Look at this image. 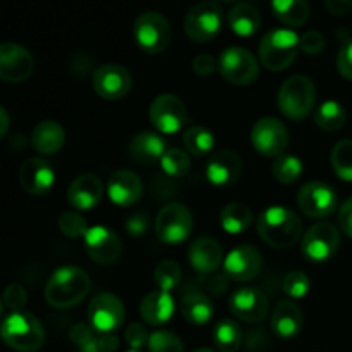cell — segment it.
<instances>
[{
	"label": "cell",
	"mask_w": 352,
	"mask_h": 352,
	"mask_svg": "<svg viewBox=\"0 0 352 352\" xmlns=\"http://www.w3.org/2000/svg\"><path fill=\"white\" fill-rule=\"evenodd\" d=\"M91 282L88 274L78 267H60L52 274L45 287L47 302L54 308L67 309L79 305L88 296Z\"/></svg>",
	"instance_id": "1"
},
{
	"label": "cell",
	"mask_w": 352,
	"mask_h": 352,
	"mask_svg": "<svg viewBox=\"0 0 352 352\" xmlns=\"http://www.w3.org/2000/svg\"><path fill=\"white\" fill-rule=\"evenodd\" d=\"M256 229L268 246L285 250L294 246L299 241L302 223L292 210L284 206H270L258 217Z\"/></svg>",
	"instance_id": "2"
},
{
	"label": "cell",
	"mask_w": 352,
	"mask_h": 352,
	"mask_svg": "<svg viewBox=\"0 0 352 352\" xmlns=\"http://www.w3.org/2000/svg\"><path fill=\"white\" fill-rule=\"evenodd\" d=\"M301 36L294 30L278 28L268 31L258 47L260 60L268 71H284L294 62L301 50Z\"/></svg>",
	"instance_id": "3"
},
{
	"label": "cell",
	"mask_w": 352,
	"mask_h": 352,
	"mask_svg": "<svg viewBox=\"0 0 352 352\" xmlns=\"http://www.w3.org/2000/svg\"><path fill=\"white\" fill-rule=\"evenodd\" d=\"M0 333L10 349L19 352H34L45 342L43 325L31 313H10L3 318Z\"/></svg>",
	"instance_id": "4"
},
{
	"label": "cell",
	"mask_w": 352,
	"mask_h": 352,
	"mask_svg": "<svg viewBox=\"0 0 352 352\" xmlns=\"http://www.w3.org/2000/svg\"><path fill=\"white\" fill-rule=\"evenodd\" d=\"M316 100L315 82L308 76H292L278 91V109L287 119L302 120L311 113Z\"/></svg>",
	"instance_id": "5"
},
{
	"label": "cell",
	"mask_w": 352,
	"mask_h": 352,
	"mask_svg": "<svg viewBox=\"0 0 352 352\" xmlns=\"http://www.w3.org/2000/svg\"><path fill=\"white\" fill-rule=\"evenodd\" d=\"M134 40L146 54H162L170 45L172 28L167 17L155 10L140 14L134 21Z\"/></svg>",
	"instance_id": "6"
},
{
	"label": "cell",
	"mask_w": 352,
	"mask_h": 352,
	"mask_svg": "<svg viewBox=\"0 0 352 352\" xmlns=\"http://www.w3.org/2000/svg\"><path fill=\"white\" fill-rule=\"evenodd\" d=\"M223 10L220 3L212 2H199L188 10L184 19L186 34L192 41L198 43H206L213 40L222 30Z\"/></svg>",
	"instance_id": "7"
},
{
	"label": "cell",
	"mask_w": 352,
	"mask_h": 352,
	"mask_svg": "<svg viewBox=\"0 0 352 352\" xmlns=\"http://www.w3.org/2000/svg\"><path fill=\"white\" fill-rule=\"evenodd\" d=\"M155 232L162 243H184L192 232V215L188 206L182 203L165 205L155 220Z\"/></svg>",
	"instance_id": "8"
},
{
	"label": "cell",
	"mask_w": 352,
	"mask_h": 352,
	"mask_svg": "<svg viewBox=\"0 0 352 352\" xmlns=\"http://www.w3.org/2000/svg\"><path fill=\"white\" fill-rule=\"evenodd\" d=\"M219 71L230 85L248 86L258 78L260 64L248 48L230 47L219 57Z\"/></svg>",
	"instance_id": "9"
},
{
	"label": "cell",
	"mask_w": 352,
	"mask_h": 352,
	"mask_svg": "<svg viewBox=\"0 0 352 352\" xmlns=\"http://www.w3.org/2000/svg\"><path fill=\"white\" fill-rule=\"evenodd\" d=\"M124 318H126V308L116 294L102 292V294L95 296L93 301L89 302V325L100 336L116 332L124 323Z\"/></svg>",
	"instance_id": "10"
},
{
	"label": "cell",
	"mask_w": 352,
	"mask_h": 352,
	"mask_svg": "<svg viewBox=\"0 0 352 352\" xmlns=\"http://www.w3.org/2000/svg\"><path fill=\"white\" fill-rule=\"evenodd\" d=\"M251 143L260 155L278 158L284 155L289 144V131L282 120L275 117H263L253 126Z\"/></svg>",
	"instance_id": "11"
},
{
	"label": "cell",
	"mask_w": 352,
	"mask_h": 352,
	"mask_svg": "<svg viewBox=\"0 0 352 352\" xmlns=\"http://www.w3.org/2000/svg\"><path fill=\"white\" fill-rule=\"evenodd\" d=\"M339 244V229L330 222H318L302 237V254L313 263H323L337 253Z\"/></svg>",
	"instance_id": "12"
},
{
	"label": "cell",
	"mask_w": 352,
	"mask_h": 352,
	"mask_svg": "<svg viewBox=\"0 0 352 352\" xmlns=\"http://www.w3.org/2000/svg\"><path fill=\"white\" fill-rule=\"evenodd\" d=\"M150 120L162 134H175L184 127L188 120V110L179 96L164 93L151 102Z\"/></svg>",
	"instance_id": "13"
},
{
	"label": "cell",
	"mask_w": 352,
	"mask_h": 352,
	"mask_svg": "<svg viewBox=\"0 0 352 352\" xmlns=\"http://www.w3.org/2000/svg\"><path fill=\"white\" fill-rule=\"evenodd\" d=\"M298 205L311 219H327L336 212L337 195L327 182L311 181L299 189Z\"/></svg>",
	"instance_id": "14"
},
{
	"label": "cell",
	"mask_w": 352,
	"mask_h": 352,
	"mask_svg": "<svg viewBox=\"0 0 352 352\" xmlns=\"http://www.w3.org/2000/svg\"><path fill=\"white\" fill-rule=\"evenodd\" d=\"M33 55L23 45L3 41L0 45V78L6 82H23L33 74Z\"/></svg>",
	"instance_id": "15"
},
{
	"label": "cell",
	"mask_w": 352,
	"mask_h": 352,
	"mask_svg": "<svg viewBox=\"0 0 352 352\" xmlns=\"http://www.w3.org/2000/svg\"><path fill=\"white\" fill-rule=\"evenodd\" d=\"M133 88L131 72L124 65L103 64L93 72V89L103 100H120Z\"/></svg>",
	"instance_id": "16"
},
{
	"label": "cell",
	"mask_w": 352,
	"mask_h": 352,
	"mask_svg": "<svg viewBox=\"0 0 352 352\" xmlns=\"http://www.w3.org/2000/svg\"><path fill=\"white\" fill-rule=\"evenodd\" d=\"M85 246L89 258L98 265H112L122 254V244L112 229L103 226L89 227L85 236Z\"/></svg>",
	"instance_id": "17"
},
{
	"label": "cell",
	"mask_w": 352,
	"mask_h": 352,
	"mask_svg": "<svg viewBox=\"0 0 352 352\" xmlns=\"http://www.w3.org/2000/svg\"><path fill=\"white\" fill-rule=\"evenodd\" d=\"M263 265L260 251L253 246H237L223 260V275L236 282H250L258 277Z\"/></svg>",
	"instance_id": "18"
},
{
	"label": "cell",
	"mask_w": 352,
	"mask_h": 352,
	"mask_svg": "<svg viewBox=\"0 0 352 352\" xmlns=\"http://www.w3.org/2000/svg\"><path fill=\"white\" fill-rule=\"evenodd\" d=\"M230 313L237 320L246 323H258L267 316L268 299L260 289L241 287L230 296Z\"/></svg>",
	"instance_id": "19"
},
{
	"label": "cell",
	"mask_w": 352,
	"mask_h": 352,
	"mask_svg": "<svg viewBox=\"0 0 352 352\" xmlns=\"http://www.w3.org/2000/svg\"><path fill=\"white\" fill-rule=\"evenodd\" d=\"M241 172H243V162L239 155L232 150H219L210 155L205 168L206 179L213 186H220V188L237 182Z\"/></svg>",
	"instance_id": "20"
},
{
	"label": "cell",
	"mask_w": 352,
	"mask_h": 352,
	"mask_svg": "<svg viewBox=\"0 0 352 352\" xmlns=\"http://www.w3.org/2000/svg\"><path fill=\"white\" fill-rule=\"evenodd\" d=\"M19 182L30 195H45L54 188L55 172L43 158H28L19 168Z\"/></svg>",
	"instance_id": "21"
},
{
	"label": "cell",
	"mask_w": 352,
	"mask_h": 352,
	"mask_svg": "<svg viewBox=\"0 0 352 352\" xmlns=\"http://www.w3.org/2000/svg\"><path fill=\"white\" fill-rule=\"evenodd\" d=\"M107 195L117 206H133L143 195L141 179L131 170H117L110 175L107 184Z\"/></svg>",
	"instance_id": "22"
},
{
	"label": "cell",
	"mask_w": 352,
	"mask_h": 352,
	"mask_svg": "<svg viewBox=\"0 0 352 352\" xmlns=\"http://www.w3.org/2000/svg\"><path fill=\"white\" fill-rule=\"evenodd\" d=\"M103 182L95 174H82L71 182L67 189L69 205L76 210H91L102 201Z\"/></svg>",
	"instance_id": "23"
},
{
	"label": "cell",
	"mask_w": 352,
	"mask_h": 352,
	"mask_svg": "<svg viewBox=\"0 0 352 352\" xmlns=\"http://www.w3.org/2000/svg\"><path fill=\"white\" fill-rule=\"evenodd\" d=\"M188 258L191 267L201 275H212L219 270L222 260V248L212 237H198L192 241L188 251Z\"/></svg>",
	"instance_id": "24"
},
{
	"label": "cell",
	"mask_w": 352,
	"mask_h": 352,
	"mask_svg": "<svg viewBox=\"0 0 352 352\" xmlns=\"http://www.w3.org/2000/svg\"><path fill=\"white\" fill-rule=\"evenodd\" d=\"M174 298L170 296V292H164L160 289L144 296V299L140 305V313L143 316V320L148 325L153 327H160L170 322V318L174 316Z\"/></svg>",
	"instance_id": "25"
},
{
	"label": "cell",
	"mask_w": 352,
	"mask_h": 352,
	"mask_svg": "<svg viewBox=\"0 0 352 352\" xmlns=\"http://www.w3.org/2000/svg\"><path fill=\"white\" fill-rule=\"evenodd\" d=\"M305 325L302 311L292 301H280L272 315V329L282 339H292L298 336Z\"/></svg>",
	"instance_id": "26"
},
{
	"label": "cell",
	"mask_w": 352,
	"mask_h": 352,
	"mask_svg": "<svg viewBox=\"0 0 352 352\" xmlns=\"http://www.w3.org/2000/svg\"><path fill=\"white\" fill-rule=\"evenodd\" d=\"M65 143V131L55 120H43L31 133V144L41 155H54Z\"/></svg>",
	"instance_id": "27"
},
{
	"label": "cell",
	"mask_w": 352,
	"mask_h": 352,
	"mask_svg": "<svg viewBox=\"0 0 352 352\" xmlns=\"http://www.w3.org/2000/svg\"><path fill=\"white\" fill-rule=\"evenodd\" d=\"M165 148H167V144L160 134L140 133L131 141L129 153L140 164L150 165L162 160V157L165 155Z\"/></svg>",
	"instance_id": "28"
},
{
	"label": "cell",
	"mask_w": 352,
	"mask_h": 352,
	"mask_svg": "<svg viewBox=\"0 0 352 352\" xmlns=\"http://www.w3.org/2000/svg\"><path fill=\"white\" fill-rule=\"evenodd\" d=\"M181 313L189 323L205 325L215 315V306L212 299L199 291H189L182 296Z\"/></svg>",
	"instance_id": "29"
},
{
	"label": "cell",
	"mask_w": 352,
	"mask_h": 352,
	"mask_svg": "<svg viewBox=\"0 0 352 352\" xmlns=\"http://www.w3.org/2000/svg\"><path fill=\"white\" fill-rule=\"evenodd\" d=\"M229 26L239 36H253L261 26V16L253 3L239 2L229 10Z\"/></svg>",
	"instance_id": "30"
},
{
	"label": "cell",
	"mask_w": 352,
	"mask_h": 352,
	"mask_svg": "<svg viewBox=\"0 0 352 352\" xmlns=\"http://www.w3.org/2000/svg\"><path fill=\"white\" fill-rule=\"evenodd\" d=\"M272 10L277 19L289 28H299L308 23L309 6L305 0H274Z\"/></svg>",
	"instance_id": "31"
},
{
	"label": "cell",
	"mask_w": 352,
	"mask_h": 352,
	"mask_svg": "<svg viewBox=\"0 0 352 352\" xmlns=\"http://www.w3.org/2000/svg\"><path fill=\"white\" fill-rule=\"evenodd\" d=\"M251 222H253V212L244 203H229L220 212V226L232 236L250 229Z\"/></svg>",
	"instance_id": "32"
},
{
	"label": "cell",
	"mask_w": 352,
	"mask_h": 352,
	"mask_svg": "<svg viewBox=\"0 0 352 352\" xmlns=\"http://www.w3.org/2000/svg\"><path fill=\"white\" fill-rule=\"evenodd\" d=\"M243 330L234 320H220L213 330V342L220 352H237L243 346Z\"/></svg>",
	"instance_id": "33"
},
{
	"label": "cell",
	"mask_w": 352,
	"mask_h": 352,
	"mask_svg": "<svg viewBox=\"0 0 352 352\" xmlns=\"http://www.w3.org/2000/svg\"><path fill=\"white\" fill-rule=\"evenodd\" d=\"M347 112L344 105H340L336 100L323 102L316 110V126L323 131H339L346 124Z\"/></svg>",
	"instance_id": "34"
},
{
	"label": "cell",
	"mask_w": 352,
	"mask_h": 352,
	"mask_svg": "<svg viewBox=\"0 0 352 352\" xmlns=\"http://www.w3.org/2000/svg\"><path fill=\"white\" fill-rule=\"evenodd\" d=\"M182 140H184L186 150L189 153L196 155V157H203V155L210 153L215 146V138L203 126H191L184 133Z\"/></svg>",
	"instance_id": "35"
},
{
	"label": "cell",
	"mask_w": 352,
	"mask_h": 352,
	"mask_svg": "<svg viewBox=\"0 0 352 352\" xmlns=\"http://www.w3.org/2000/svg\"><path fill=\"white\" fill-rule=\"evenodd\" d=\"M330 162L342 181L352 182V140H342L333 146Z\"/></svg>",
	"instance_id": "36"
},
{
	"label": "cell",
	"mask_w": 352,
	"mask_h": 352,
	"mask_svg": "<svg viewBox=\"0 0 352 352\" xmlns=\"http://www.w3.org/2000/svg\"><path fill=\"white\" fill-rule=\"evenodd\" d=\"M302 170H305L302 162L298 157H294V155H282V157H278L275 160L274 168H272L275 179L282 182V184H294L302 175Z\"/></svg>",
	"instance_id": "37"
},
{
	"label": "cell",
	"mask_w": 352,
	"mask_h": 352,
	"mask_svg": "<svg viewBox=\"0 0 352 352\" xmlns=\"http://www.w3.org/2000/svg\"><path fill=\"white\" fill-rule=\"evenodd\" d=\"M181 267L174 260H162L155 268V284L164 292L174 291L181 282Z\"/></svg>",
	"instance_id": "38"
},
{
	"label": "cell",
	"mask_w": 352,
	"mask_h": 352,
	"mask_svg": "<svg viewBox=\"0 0 352 352\" xmlns=\"http://www.w3.org/2000/svg\"><path fill=\"white\" fill-rule=\"evenodd\" d=\"M162 170L170 177H182L189 172L191 167V160L186 151L179 150V148H172V150L165 151V155L160 160Z\"/></svg>",
	"instance_id": "39"
},
{
	"label": "cell",
	"mask_w": 352,
	"mask_h": 352,
	"mask_svg": "<svg viewBox=\"0 0 352 352\" xmlns=\"http://www.w3.org/2000/svg\"><path fill=\"white\" fill-rule=\"evenodd\" d=\"M58 229L64 234L65 237H71V239H79L88 234L89 227L88 222L82 215H79L78 212H64L58 219Z\"/></svg>",
	"instance_id": "40"
},
{
	"label": "cell",
	"mask_w": 352,
	"mask_h": 352,
	"mask_svg": "<svg viewBox=\"0 0 352 352\" xmlns=\"http://www.w3.org/2000/svg\"><path fill=\"white\" fill-rule=\"evenodd\" d=\"M148 351L150 352H184V344L175 333L167 330H157L150 336L148 340Z\"/></svg>",
	"instance_id": "41"
},
{
	"label": "cell",
	"mask_w": 352,
	"mask_h": 352,
	"mask_svg": "<svg viewBox=\"0 0 352 352\" xmlns=\"http://www.w3.org/2000/svg\"><path fill=\"white\" fill-rule=\"evenodd\" d=\"M282 287H284V292L287 296H291L294 299H301L311 289V280L302 272H291V274L285 275Z\"/></svg>",
	"instance_id": "42"
},
{
	"label": "cell",
	"mask_w": 352,
	"mask_h": 352,
	"mask_svg": "<svg viewBox=\"0 0 352 352\" xmlns=\"http://www.w3.org/2000/svg\"><path fill=\"white\" fill-rule=\"evenodd\" d=\"M28 302V292L21 284H9L3 292V306L12 313H21Z\"/></svg>",
	"instance_id": "43"
},
{
	"label": "cell",
	"mask_w": 352,
	"mask_h": 352,
	"mask_svg": "<svg viewBox=\"0 0 352 352\" xmlns=\"http://www.w3.org/2000/svg\"><path fill=\"white\" fill-rule=\"evenodd\" d=\"M124 339H126L127 346H129L131 349L141 351L144 346H148L150 336H148L146 329H144L141 323H131V325L126 329Z\"/></svg>",
	"instance_id": "44"
},
{
	"label": "cell",
	"mask_w": 352,
	"mask_h": 352,
	"mask_svg": "<svg viewBox=\"0 0 352 352\" xmlns=\"http://www.w3.org/2000/svg\"><path fill=\"white\" fill-rule=\"evenodd\" d=\"M299 47L306 55H318L325 48V36L320 31H306L301 36Z\"/></svg>",
	"instance_id": "45"
},
{
	"label": "cell",
	"mask_w": 352,
	"mask_h": 352,
	"mask_svg": "<svg viewBox=\"0 0 352 352\" xmlns=\"http://www.w3.org/2000/svg\"><path fill=\"white\" fill-rule=\"evenodd\" d=\"M337 69H339L342 78L352 81V40L351 38L340 45L339 55H337Z\"/></svg>",
	"instance_id": "46"
},
{
	"label": "cell",
	"mask_w": 352,
	"mask_h": 352,
	"mask_svg": "<svg viewBox=\"0 0 352 352\" xmlns=\"http://www.w3.org/2000/svg\"><path fill=\"white\" fill-rule=\"evenodd\" d=\"M95 337V330L91 329V325H85V323H76L71 329V332H69V339H71V342L74 344L78 349H81L86 344L91 342Z\"/></svg>",
	"instance_id": "47"
},
{
	"label": "cell",
	"mask_w": 352,
	"mask_h": 352,
	"mask_svg": "<svg viewBox=\"0 0 352 352\" xmlns=\"http://www.w3.org/2000/svg\"><path fill=\"white\" fill-rule=\"evenodd\" d=\"M191 65L192 71L198 76H212L219 69V58L212 57L208 54H199L196 55Z\"/></svg>",
	"instance_id": "48"
},
{
	"label": "cell",
	"mask_w": 352,
	"mask_h": 352,
	"mask_svg": "<svg viewBox=\"0 0 352 352\" xmlns=\"http://www.w3.org/2000/svg\"><path fill=\"white\" fill-rule=\"evenodd\" d=\"M126 229L133 237H141L148 230V219L141 213L129 217L126 222Z\"/></svg>",
	"instance_id": "49"
},
{
	"label": "cell",
	"mask_w": 352,
	"mask_h": 352,
	"mask_svg": "<svg viewBox=\"0 0 352 352\" xmlns=\"http://www.w3.org/2000/svg\"><path fill=\"white\" fill-rule=\"evenodd\" d=\"M339 226L346 236L352 239V198L347 199L339 210Z\"/></svg>",
	"instance_id": "50"
},
{
	"label": "cell",
	"mask_w": 352,
	"mask_h": 352,
	"mask_svg": "<svg viewBox=\"0 0 352 352\" xmlns=\"http://www.w3.org/2000/svg\"><path fill=\"white\" fill-rule=\"evenodd\" d=\"M325 7L333 16H344L352 10V0H327Z\"/></svg>",
	"instance_id": "51"
},
{
	"label": "cell",
	"mask_w": 352,
	"mask_h": 352,
	"mask_svg": "<svg viewBox=\"0 0 352 352\" xmlns=\"http://www.w3.org/2000/svg\"><path fill=\"white\" fill-rule=\"evenodd\" d=\"M227 275H213L208 280V291L215 296H222L227 289Z\"/></svg>",
	"instance_id": "52"
},
{
	"label": "cell",
	"mask_w": 352,
	"mask_h": 352,
	"mask_svg": "<svg viewBox=\"0 0 352 352\" xmlns=\"http://www.w3.org/2000/svg\"><path fill=\"white\" fill-rule=\"evenodd\" d=\"M98 342L102 352H116L119 349V339L113 333H105V336L98 333Z\"/></svg>",
	"instance_id": "53"
},
{
	"label": "cell",
	"mask_w": 352,
	"mask_h": 352,
	"mask_svg": "<svg viewBox=\"0 0 352 352\" xmlns=\"http://www.w3.org/2000/svg\"><path fill=\"white\" fill-rule=\"evenodd\" d=\"M0 119H2V124H0V136H6L7 131H9V113H7V109H0Z\"/></svg>",
	"instance_id": "54"
},
{
	"label": "cell",
	"mask_w": 352,
	"mask_h": 352,
	"mask_svg": "<svg viewBox=\"0 0 352 352\" xmlns=\"http://www.w3.org/2000/svg\"><path fill=\"white\" fill-rule=\"evenodd\" d=\"M192 352H215L213 349H208V347H199V349L192 351Z\"/></svg>",
	"instance_id": "55"
},
{
	"label": "cell",
	"mask_w": 352,
	"mask_h": 352,
	"mask_svg": "<svg viewBox=\"0 0 352 352\" xmlns=\"http://www.w3.org/2000/svg\"><path fill=\"white\" fill-rule=\"evenodd\" d=\"M127 352H143V351H133V349H131V351H127Z\"/></svg>",
	"instance_id": "56"
}]
</instances>
